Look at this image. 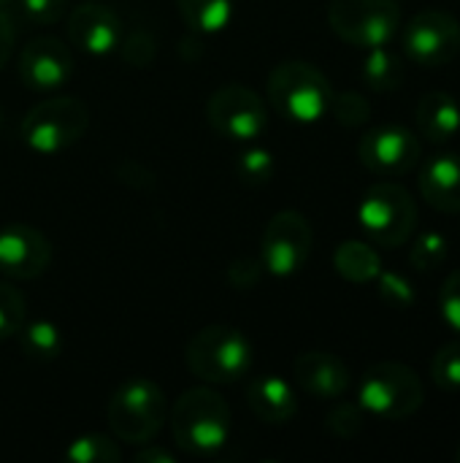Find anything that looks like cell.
Returning <instances> with one entry per match:
<instances>
[{"label":"cell","instance_id":"obj_11","mask_svg":"<svg viewBox=\"0 0 460 463\" xmlns=\"http://www.w3.org/2000/svg\"><path fill=\"white\" fill-rule=\"evenodd\" d=\"M404 54L426 68L447 65L460 54L458 19L442 8L418 11L401 33Z\"/></svg>","mask_w":460,"mask_h":463},{"label":"cell","instance_id":"obj_9","mask_svg":"<svg viewBox=\"0 0 460 463\" xmlns=\"http://www.w3.org/2000/svg\"><path fill=\"white\" fill-rule=\"evenodd\" d=\"M312 247H314L312 222L301 212L285 209V212H277L263 228L258 258L266 274L287 279V277H296L309 263Z\"/></svg>","mask_w":460,"mask_h":463},{"label":"cell","instance_id":"obj_17","mask_svg":"<svg viewBox=\"0 0 460 463\" xmlns=\"http://www.w3.org/2000/svg\"><path fill=\"white\" fill-rule=\"evenodd\" d=\"M247 407L268 426H285L298 412V396L279 374H260L247 383Z\"/></svg>","mask_w":460,"mask_h":463},{"label":"cell","instance_id":"obj_22","mask_svg":"<svg viewBox=\"0 0 460 463\" xmlns=\"http://www.w3.org/2000/svg\"><path fill=\"white\" fill-rule=\"evenodd\" d=\"M361 73L369 90L374 92H396L404 84V57L399 52L390 49V43L385 46H371L363 54L361 62Z\"/></svg>","mask_w":460,"mask_h":463},{"label":"cell","instance_id":"obj_15","mask_svg":"<svg viewBox=\"0 0 460 463\" xmlns=\"http://www.w3.org/2000/svg\"><path fill=\"white\" fill-rule=\"evenodd\" d=\"M122 19L114 8L103 3H81L68 14V38L70 43L89 57H108L122 41Z\"/></svg>","mask_w":460,"mask_h":463},{"label":"cell","instance_id":"obj_28","mask_svg":"<svg viewBox=\"0 0 460 463\" xmlns=\"http://www.w3.org/2000/svg\"><path fill=\"white\" fill-rule=\"evenodd\" d=\"M431 380L445 393H460V339L437 350L431 361Z\"/></svg>","mask_w":460,"mask_h":463},{"label":"cell","instance_id":"obj_20","mask_svg":"<svg viewBox=\"0 0 460 463\" xmlns=\"http://www.w3.org/2000/svg\"><path fill=\"white\" fill-rule=\"evenodd\" d=\"M333 269L342 279L355 282V285H369L380 277L382 271V258L371 247V241L361 239H347L336 247L333 252Z\"/></svg>","mask_w":460,"mask_h":463},{"label":"cell","instance_id":"obj_1","mask_svg":"<svg viewBox=\"0 0 460 463\" xmlns=\"http://www.w3.org/2000/svg\"><path fill=\"white\" fill-rule=\"evenodd\" d=\"M174 445L195 458H211L225 450L233 431V415L228 402L214 388H190L184 391L171 415Z\"/></svg>","mask_w":460,"mask_h":463},{"label":"cell","instance_id":"obj_6","mask_svg":"<svg viewBox=\"0 0 460 463\" xmlns=\"http://www.w3.org/2000/svg\"><path fill=\"white\" fill-rule=\"evenodd\" d=\"M358 225L371 244L396 250L418 228V201L396 182H377L358 203Z\"/></svg>","mask_w":460,"mask_h":463},{"label":"cell","instance_id":"obj_27","mask_svg":"<svg viewBox=\"0 0 460 463\" xmlns=\"http://www.w3.org/2000/svg\"><path fill=\"white\" fill-rule=\"evenodd\" d=\"M377 282V293H380V298L390 307V309H399V312H409V309H415V304H418V290H415V285L404 277V274H399V271H380V277L374 279Z\"/></svg>","mask_w":460,"mask_h":463},{"label":"cell","instance_id":"obj_33","mask_svg":"<svg viewBox=\"0 0 460 463\" xmlns=\"http://www.w3.org/2000/svg\"><path fill=\"white\" fill-rule=\"evenodd\" d=\"M16 14L30 24H57L68 14V0H16Z\"/></svg>","mask_w":460,"mask_h":463},{"label":"cell","instance_id":"obj_24","mask_svg":"<svg viewBox=\"0 0 460 463\" xmlns=\"http://www.w3.org/2000/svg\"><path fill=\"white\" fill-rule=\"evenodd\" d=\"M65 461L70 463H119L122 450L111 434H81L65 448Z\"/></svg>","mask_w":460,"mask_h":463},{"label":"cell","instance_id":"obj_16","mask_svg":"<svg viewBox=\"0 0 460 463\" xmlns=\"http://www.w3.org/2000/svg\"><path fill=\"white\" fill-rule=\"evenodd\" d=\"M293 377L301 391H306L309 396L323 399V402L342 399L352 385V374H350L347 364L339 355L325 353V350L301 353L293 364Z\"/></svg>","mask_w":460,"mask_h":463},{"label":"cell","instance_id":"obj_13","mask_svg":"<svg viewBox=\"0 0 460 463\" xmlns=\"http://www.w3.org/2000/svg\"><path fill=\"white\" fill-rule=\"evenodd\" d=\"M19 79L33 92H57L73 76V54L54 35H35L19 52Z\"/></svg>","mask_w":460,"mask_h":463},{"label":"cell","instance_id":"obj_18","mask_svg":"<svg viewBox=\"0 0 460 463\" xmlns=\"http://www.w3.org/2000/svg\"><path fill=\"white\" fill-rule=\"evenodd\" d=\"M420 193L426 203L445 214H460V155H434L420 168Z\"/></svg>","mask_w":460,"mask_h":463},{"label":"cell","instance_id":"obj_10","mask_svg":"<svg viewBox=\"0 0 460 463\" xmlns=\"http://www.w3.org/2000/svg\"><path fill=\"white\" fill-rule=\"evenodd\" d=\"M206 119L217 136L239 144H252L268 128V109L252 87L225 84L209 95Z\"/></svg>","mask_w":460,"mask_h":463},{"label":"cell","instance_id":"obj_3","mask_svg":"<svg viewBox=\"0 0 460 463\" xmlns=\"http://www.w3.org/2000/svg\"><path fill=\"white\" fill-rule=\"evenodd\" d=\"M184 364L192 377L206 385L241 383L255 364L252 342L230 326H206L184 347Z\"/></svg>","mask_w":460,"mask_h":463},{"label":"cell","instance_id":"obj_39","mask_svg":"<svg viewBox=\"0 0 460 463\" xmlns=\"http://www.w3.org/2000/svg\"><path fill=\"white\" fill-rule=\"evenodd\" d=\"M458 461H460V445H458Z\"/></svg>","mask_w":460,"mask_h":463},{"label":"cell","instance_id":"obj_32","mask_svg":"<svg viewBox=\"0 0 460 463\" xmlns=\"http://www.w3.org/2000/svg\"><path fill=\"white\" fill-rule=\"evenodd\" d=\"M117 52L122 54L125 62L136 65V68H146L155 57H157V41L149 30H133V33H122V41L117 46Z\"/></svg>","mask_w":460,"mask_h":463},{"label":"cell","instance_id":"obj_4","mask_svg":"<svg viewBox=\"0 0 460 463\" xmlns=\"http://www.w3.org/2000/svg\"><path fill=\"white\" fill-rule=\"evenodd\" d=\"M106 418L119 442L146 445L168 420V399L157 383L146 377H130L111 393Z\"/></svg>","mask_w":460,"mask_h":463},{"label":"cell","instance_id":"obj_26","mask_svg":"<svg viewBox=\"0 0 460 463\" xmlns=\"http://www.w3.org/2000/svg\"><path fill=\"white\" fill-rule=\"evenodd\" d=\"M274 155L266 146H247L236 157V176L244 187H263L274 176Z\"/></svg>","mask_w":460,"mask_h":463},{"label":"cell","instance_id":"obj_29","mask_svg":"<svg viewBox=\"0 0 460 463\" xmlns=\"http://www.w3.org/2000/svg\"><path fill=\"white\" fill-rule=\"evenodd\" d=\"M27 320V298L8 282H0V342L14 339Z\"/></svg>","mask_w":460,"mask_h":463},{"label":"cell","instance_id":"obj_37","mask_svg":"<svg viewBox=\"0 0 460 463\" xmlns=\"http://www.w3.org/2000/svg\"><path fill=\"white\" fill-rule=\"evenodd\" d=\"M136 461L138 463H174V453L165 450V448H157L152 442L141 445V450L136 453Z\"/></svg>","mask_w":460,"mask_h":463},{"label":"cell","instance_id":"obj_8","mask_svg":"<svg viewBox=\"0 0 460 463\" xmlns=\"http://www.w3.org/2000/svg\"><path fill=\"white\" fill-rule=\"evenodd\" d=\"M328 24L352 46H385L401 30V5L399 0H331Z\"/></svg>","mask_w":460,"mask_h":463},{"label":"cell","instance_id":"obj_21","mask_svg":"<svg viewBox=\"0 0 460 463\" xmlns=\"http://www.w3.org/2000/svg\"><path fill=\"white\" fill-rule=\"evenodd\" d=\"M176 11L195 35H217L233 22L236 0H176Z\"/></svg>","mask_w":460,"mask_h":463},{"label":"cell","instance_id":"obj_31","mask_svg":"<svg viewBox=\"0 0 460 463\" xmlns=\"http://www.w3.org/2000/svg\"><path fill=\"white\" fill-rule=\"evenodd\" d=\"M366 412H363V407L355 402V404H347V402H339L331 412H328V418H325V429L333 434V437H339V439H355L361 431H363V426H366Z\"/></svg>","mask_w":460,"mask_h":463},{"label":"cell","instance_id":"obj_36","mask_svg":"<svg viewBox=\"0 0 460 463\" xmlns=\"http://www.w3.org/2000/svg\"><path fill=\"white\" fill-rule=\"evenodd\" d=\"M14 46H16V24L11 19V14L0 8V68L14 54Z\"/></svg>","mask_w":460,"mask_h":463},{"label":"cell","instance_id":"obj_5","mask_svg":"<svg viewBox=\"0 0 460 463\" xmlns=\"http://www.w3.org/2000/svg\"><path fill=\"white\" fill-rule=\"evenodd\" d=\"M89 128V109L73 95H49L22 119V144L35 155H60L76 146Z\"/></svg>","mask_w":460,"mask_h":463},{"label":"cell","instance_id":"obj_19","mask_svg":"<svg viewBox=\"0 0 460 463\" xmlns=\"http://www.w3.org/2000/svg\"><path fill=\"white\" fill-rule=\"evenodd\" d=\"M418 133L428 144H450L460 136V100L453 92L434 90L420 98L418 111Z\"/></svg>","mask_w":460,"mask_h":463},{"label":"cell","instance_id":"obj_40","mask_svg":"<svg viewBox=\"0 0 460 463\" xmlns=\"http://www.w3.org/2000/svg\"><path fill=\"white\" fill-rule=\"evenodd\" d=\"M0 119H3V111H0Z\"/></svg>","mask_w":460,"mask_h":463},{"label":"cell","instance_id":"obj_30","mask_svg":"<svg viewBox=\"0 0 460 463\" xmlns=\"http://www.w3.org/2000/svg\"><path fill=\"white\" fill-rule=\"evenodd\" d=\"M328 114H331L339 125H344V128H358V125H363V122L371 119V103L366 100V95H361V92H355V90L333 92Z\"/></svg>","mask_w":460,"mask_h":463},{"label":"cell","instance_id":"obj_34","mask_svg":"<svg viewBox=\"0 0 460 463\" xmlns=\"http://www.w3.org/2000/svg\"><path fill=\"white\" fill-rule=\"evenodd\" d=\"M439 315L450 331L460 336V269L453 271L439 290Z\"/></svg>","mask_w":460,"mask_h":463},{"label":"cell","instance_id":"obj_2","mask_svg":"<svg viewBox=\"0 0 460 463\" xmlns=\"http://www.w3.org/2000/svg\"><path fill=\"white\" fill-rule=\"evenodd\" d=\"M266 95L279 117L296 125H314L328 117L333 87L317 65L287 60L268 73Z\"/></svg>","mask_w":460,"mask_h":463},{"label":"cell","instance_id":"obj_38","mask_svg":"<svg viewBox=\"0 0 460 463\" xmlns=\"http://www.w3.org/2000/svg\"><path fill=\"white\" fill-rule=\"evenodd\" d=\"M0 8H3V11H8V14H11V11H14V8H16V0H0Z\"/></svg>","mask_w":460,"mask_h":463},{"label":"cell","instance_id":"obj_14","mask_svg":"<svg viewBox=\"0 0 460 463\" xmlns=\"http://www.w3.org/2000/svg\"><path fill=\"white\" fill-rule=\"evenodd\" d=\"M52 263L49 239L27 225L8 222L0 228V274L5 279H38Z\"/></svg>","mask_w":460,"mask_h":463},{"label":"cell","instance_id":"obj_25","mask_svg":"<svg viewBox=\"0 0 460 463\" xmlns=\"http://www.w3.org/2000/svg\"><path fill=\"white\" fill-rule=\"evenodd\" d=\"M450 258V239L442 231H426L415 239L412 250H409V263L412 269L431 274L437 269H442Z\"/></svg>","mask_w":460,"mask_h":463},{"label":"cell","instance_id":"obj_12","mask_svg":"<svg viewBox=\"0 0 460 463\" xmlns=\"http://www.w3.org/2000/svg\"><path fill=\"white\" fill-rule=\"evenodd\" d=\"M423 155L420 136L404 125L388 122L371 128L358 144V160L377 176H401L418 168Z\"/></svg>","mask_w":460,"mask_h":463},{"label":"cell","instance_id":"obj_35","mask_svg":"<svg viewBox=\"0 0 460 463\" xmlns=\"http://www.w3.org/2000/svg\"><path fill=\"white\" fill-rule=\"evenodd\" d=\"M263 277V263L260 258H236L228 266V282L236 290H252Z\"/></svg>","mask_w":460,"mask_h":463},{"label":"cell","instance_id":"obj_7","mask_svg":"<svg viewBox=\"0 0 460 463\" xmlns=\"http://www.w3.org/2000/svg\"><path fill=\"white\" fill-rule=\"evenodd\" d=\"M358 404L369 418L407 420L423 407V383L415 369L399 361H380L361 377Z\"/></svg>","mask_w":460,"mask_h":463},{"label":"cell","instance_id":"obj_23","mask_svg":"<svg viewBox=\"0 0 460 463\" xmlns=\"http://www.w3.org/2000/svg\"><path fill=\"white\" fill-rule=\"evenodd\" d=\"M16 336H19V347L24 358L35 364H52L65 350L62 331L52 320H24Z\"/></svg>","mask_w":460,"mask_h":463}]
</instances>
